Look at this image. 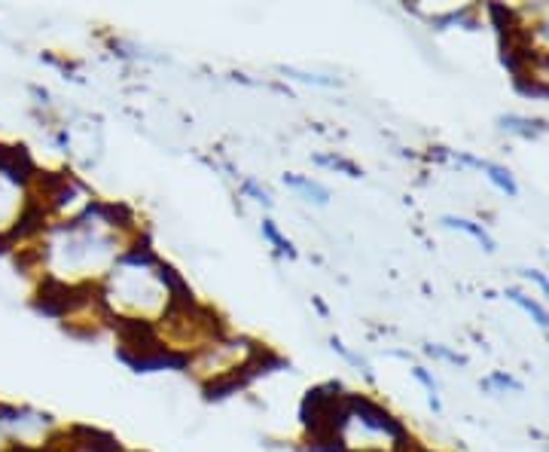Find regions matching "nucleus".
I'll list each match as a JSON object with an SVG mask.
<instances>
[{
  "instance_id": "18",
  "label": "nucleus",
  "mask_w": 549,
  "mask_h": 452,
  "mask_svg": "<svg viewBox=\"0 0 549 452\" xmlns=\"http://www.w3.org/2000/svg\"><path fill=\"white\" fill-rule=\"evenodd\" d=\"M482 385H485V388H495V385H498V388H513V391H522V382H516V379H513V376H507V373H495L492 379H485Z\"/></svg>"
},
{
  "instance_id": "7",
  "label": "nucleus",
  "mask_w": 549,
  "mask_h": 452,
  "mask_svg": "<svg viewBox=\"0 0 549 452\" xmlns=\"http://www.w3.org/2000/svg\"><path fill=\"white\" fill-rule=\"evenodd\" d=\"M284 184H287L290 190L302 193L305 199L315 202V205H327V202H330V190H327L324 184L312 181V178H305V175H284Z\"/></svg>"
},
{
  "instance_id": "6",
  "label": "nucleus",
  "mask_w": 549,
  "mask_h": 452,
  "mask_svg": "<svg viewBox=\"0 0 549 452\" xmlns=\"http://www.w3.org/2000/svg\"><path fill=\"white\" fill-rule=\"evenodd\" d=\"M68 434L77 446V452H126V446L119 443L116 434L95 428V425H68Z\"/></svg>"
},
{
  "instance_id": "14",
  "label": "nucleus",
  "mask_w": 549,
  "mask_h": 452,
  "mask_svg": "<svg viewBox=\"0 0 549 452\" xmlns=\"http://www.w3.org/2000/svg\"><path fill=\"white\" fill-rule=\"evenodd\" d=\"M507 297H510L516 306H522V309H525V312H528V315H531V318H534V321H537L543 330H549V312H546V309H543L537 300H531V297H525L522 291H513V288L507 291Z\"/></svg>"
},
{
  "instance_id": "10",
  "label": "nucleus",
  "mask_w": 549,
  "mask_h": 452,
  "mask_svg": "<svg viewBox=\"0 0 549 452\" xmlns=\"http://www.w3.org/2000/svg\"><path fill=\"white\" fill-rule=\"evenodd\" d=\"M315 162L324 165V168H330V172L345 175V178H360V175H363V168H360L357 162H351L348 156H342V153H318Z\"/></svg>"
},
{
  "instance_id": "3",
  "label": "nucleus",
  "mask_w": 549,
  "mask_h": 452,
  "mask_svg": "<svg viewBox=\"0 0 549 452\" xmlns=\"http://www.w3.org/2000/svg\"><path fill=\"white\" fill-rule=\"evenodd\" d=\"M52 226H55L52 211H49L37 196L25 193V199H22L16 217H13V223H10V230H7V239H10V245H13V251H16V248H22V245H34V242L49 239Z\"/></svg>"
},
{
  "instance_id": "4",
  "label": "nucleus",
  "mask_w": 549,
  "mask_h": 452,
  "mask_svg": "<svg viewBox=\"0 0 549 452\" xmlns=\"http://www.w3.org/2000/svg\"><path fill=\"white\" fill-rule=\"evenodd\" d=\"M40 165L34 159V153L28 150V144H7L0 141V181H7L19 190L28 193L31 181L37 178Z\"/></svg>"
},
{
  "instance_id": "13",
  "label": "nucleus",
  "mask_w": 549,
  "mask_h": 452,
  "mask_svg": "<svg viewBox=\"0 0 549 452\" xmlns=\"http://www.w3.org/2000/svg\"><path fill=\"white\" fill-rule=\"evenodd\" d=\"M238 193H241V196H248V199H254V202H260L263 208H272V205H275L269 187H263L257 178H238Z\"/></svg>"
},
{
  "instance_id": "11",
  "label": "nucleus",
  "mask_w": 549,
  "mask_h": 452,
  "mask_svg": "<svg viewBox=\"0 0 549 452\" xmlns=\"http://www.w3.org/2000/svg\"><path fill=\"white\" fill-rule=\"evenodd\" d=\"M443 223H446V226H452V230H464V233H467V236H473L485 251H495L492 236H488L479 223H473V220H461V217H443Z\"/></svg>"
},
{
  "instance_id": "1",
  "label": "nucleus",
  "mask_w": 549,
  "mask_h": 452,
  "mask_svg": "<svg viewBox=\"0 0 549 452\" xmlns=\"http://www.w3.org/2000/svg\"><path fill=\"white\" fill-rule=\"evenodd\" d=\"M348 407H345V385L321 382L309 388L299 401V443H321V440H345L348 434Z\"/></svg>"
},
{
  "instance_id": "17",
  "label": "nucleus",
  "mask_w": 549,
  "mask_h": 452,
  "mask_svg": "<svg viewBox=\"0 0 549 452\" xmlns=\"http://www.w3.org/2000/svg\"><path fill=\"white\" fill-rule=\"evenodd\" d=\"M424 355L440 358V361H449V364H455V367H464V364H467V358H464V355L449 352V349H443V346H424Z\"/></svg>"
},
{
  "instance_id": "19",
  "label": "nucleus",
  "mask_w": 549,
  "mask_h": 452,
  "mask_svg": "<svg viewBox=\"0 0 549 452\" xmlns=\"http://www.w3.org/2000/svg\"><path fill=\"white\" fill-rule=\"evenodd\" d=\"M522 275H525V278H531V281H537V285L549 294V278H546L543 272H534V269H531V272H522Z\"/></svg>"
},
{
  "instance_id": "12",
  "label": "nucleus",
  "mask_w": 549,
  "mask_h": 452,
  "mask_svg": "<svg viewBox=\"0 0 549 452\" xmlns=\"http://www.w3.org/2000/svg\"><path fill=\"white\" fill-rule=\"evenodd\" d=\"M501 129L516 132L522 138H537L540 132H546L543 120H525V117H501Z\"/></svg>"
},
{
  "instance_id": "2",
  "label": "nucleus",
  "mask_w": 549,
  "mask_h": 452,
  "mask_svg": "<svg viewBox=\"0 0 549 452\" xmlns=\"http://www.w3.org/2000/svg\"><path fill=\"white\" fill-rule=\"evenodd\" d=\"M345 407H348V416L351 422L363 425L366 431H373V434H382L385 440H400L409 434L406 422L391 413L382 401L370 398V394H360V391H345Z\"/></svg>"
},
{
  "instance_id": "9",
  "label": "nucleus",
  "mask_w": 549,
  "mask_h": 452,
  "mask_svg": "<svg viewBox=\"0 0 549 452\" xmlns=\"http://www.w3.org/2000/svg\"><path fill=\"white\" fill-rule=\"evenodd\" d=\"M461 162H467V165H473V168H482V172L492 178L504 193H510V196H516L519 190H516V181H513V175L507 172V168H501V165H495V162H485V159H473V156H461Z\"/></svg>"
},
{
  "instance_id": "8",
  "label": "nucleus",
  "mask_w": 549,
  "mask_h": 452,
  "mask_svg": "<svg viewBox=\"0 0 549 452\" xmlns=\"http://www.w3.org/2000/svg\"><path fill=\"white\" fill-rule=\"evenodd\" d=\"M260 233H263V239L272 245V251H275L278 257H284V260H296V248H293V242L278 230V223H275L272 217H263Z\"/></svg>"
},
{
  "instance_id": "5",
  "label": "nucleus",
  "mask_w": 549,
  "mask_h": 452,
  "mask_svg": "<svg viewBox=\"0 0 549 452\" xmlns=\"http://www.w3.org/2000/svg\"><path fill=\"white\" fill-rule=\"evenodd\" d=\"M254 382H257V376L248 370V364L241 361V364H235V367H229V370H223V373L205 376V379L199 382V388H202V398H205L208 404H220V401L235 398V394H241V391H248Z\"/></svg>"
},
{
  "instance_id": "16",
  "label": "nucleus",
  "mask_w": 549,
  "mask_h": 452,
  "mask_svg": "<svg viewBox=\"0 0 549 452\" xmlns=\"http://www.w3.org/2000/svg\"><path fill=\"white\" fill-rule=\"evenodd\" d=\"M284 77H293V80H299V83H315V86H327V89H333V86H339V80H333V77H318V74H305V71H296V68H278Z\"/></svg>"
},
{
  "instance_id": "15",
  "label": "nucleus",
  "mask_w": 549,
  "mask_h": 452,
  "mask_svg": "<svg viewBox=\"0 0 549 452\" xmlns=\"http://www.w3.org/2000/svg\"><path fill=\"white\" fill-rule=\"evenodd\" d=\"M330 349H333L342 361H348V364H354L357 370H363V376H366V379H373V370H370V364H366V358H360L357 352H351L339 336H333V339H330Z\"/></svg>"
}]
</instances>
